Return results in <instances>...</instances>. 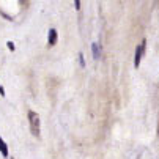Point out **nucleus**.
Returning a JSON list of instances; mask_svg holds the SVG:
<instances>
[{
  "label": "nucleus",
  "mask_w": 159,
  "mask_h": 159,
  "mask_svg": "<svg viewBox=\"0 0 159 159\" xmlns=\"http://www.w3.org/2000/svg\"><path fill=\"white\" fill-rule=\"evenodd\" d=\"M142 54H143V44L137 46V51H135V57H134V66L137 68L140 65V58H142Z\"/></svg>",
  "instance_id": "nucleus-2"
},
{
  "label": "nucleus",
  "mask_w": 159,
  "mask_h": 159,
  "mask_svg": "<svg viewBox=\"0 0 159 159\" xmlns=\"http://www.w3.org/2000/svg\"><path fill=\"white\" fill-rule=\"evenodd\" d=\"M92 51H93V58H95V60H99L101 51H99V44H98V43H93V44H92Z\"/></svg>",
  "instance_id": "nucleus-4"
},
{
  "label": "nucleus",
  "mask_w": 159,
  "mask_h": 159,
  "mask_svg": "<svg viewBox=\"0 0 159 159\" xmlns=\"http://www.w3.org/2000/svg\"><path fill=\"white\" fill-rule=\"evenodd\" d=\"M30 120H32V132H33V135L38 137L39 135V118L33 112H30Z\"/></svg>",
  "instance_id": "nucleus-1"
},
{
  "label": "nucleus",
  "mask_w": 159,
  "mask_h": 159,
  "mask_svg": "<svg viewBox=\"0 0 159 159\" xmlns=\"http://www.w3.org/2000/svg\"><path fill=\"white\" fill-rule=\"evenodd\" d=\"M48 41H49V44H51V46H54V44L57 43V30H55V29H51V30H49Z\"/></svg>",
  "instance_id": "nucleus-3"
},
{
  "label": "nucleus",
  "mask_w": 159,
  "mask_h": 159,
  "mask_svg": "<svg viewBox=\"0 0 159 159\" xmlns=\"http://www.w3.org/2000/svg\"><path fill=\"white\" fill-rule=\"evenodd\" d=\"M0 151H2L3 156H8V147H7V143L2 139H0Z\"/></svg>",
  "instance_id": "nucleus-5"
}]
</instances>
